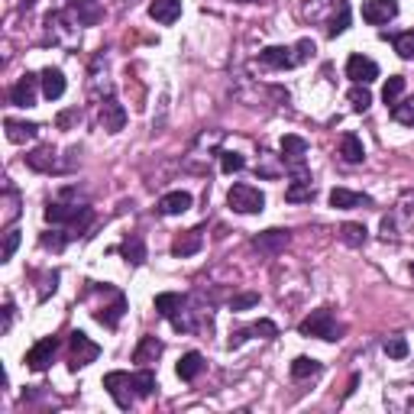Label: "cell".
Masks as SVG:
<instances>
[{
    "label": "cell",
    "instance_id": "cell-1",
    "mask_svg": "<svg viewBox=\"0 0 414 414\" xmlns=\"http://www.w3.org/2000/svg\"><path fill=\"white\" fill-rule=\"evenodd\" d=\"M298 330L304 333V337H317V340H327V343L340 340V327L333 324V314H330L327 307H321V311H311V317H304Z\"/></svg>",
    "mask_w": 414,
    "mask_h": 414
},
{
    "label": "cell",
    "instance_id": "cell-2",
    "mask_svg": "<svg viewBox=\"0 0 414 414\" xmlns=\"http://www.w3.org/2000/svg\"><path fill=\"white\" fill-rule=\"evenodd\" d=\"M227 204L237 211V214H262L266 207V194L253 184H233L230 194H227Z\"/></svg>",
    "mask_w": 414,
    "mask_h": 414
},
{
    "label": "cell",
    "instance_id": "cell-3",
    "mask_svg": "<svg viewBox=\"0 0 414 414\" xmlns=\"http://www.w3.org/2000/svg\"><path fill=\"white\" fill-rule=\"evenodd\" d=\"M97 356H100V346L94 343L88 333L75 330V333H71V362H69V366L71 369H85V366H91Z\"/></svg>",
    "mask_w": 414,
    "mask_h": 414
},
{
    "label": "cell",
    "instance_id": "cell-4",
    "mask_svg": "<svg viewBox=\"0 0 414 414\" xmlns=\"http://www.w3.org/2000/svg\"><path fill=\"white\" fill-rule=\"evenodd\" d=\"M104 389L110 391V398L117 401V408H123V411H126V408L133 405V376L130 372H107V376H104Z\"/></svg>",
    "mask_w": 414,
    "mask_h": 414
},
{
    "label": "cell",
    "instance_id": "cell-5",
    "mask_svg": "<svg viewBox=\"0 0 414 414\" xmlns=\"http://www.w3.org/2000/svg\"><path fill=\"white\" fill-rule=\"evenodd\" d=\"M398 16V0H366L362 4V20L372 26H382Z\"/></svg>",
    "mask_w": 414,
    "mask_h": 414
},
{
    "label": "cell",
    "instance_id": "cell-6",
    "mask_svg": "<svg viewBox=\"0 0 414 414\" xmlns=\"http://www.w3.org/2000/svg\"><path fill=\"white\" fill-rule=\"evenodd\" d=\"M39 85H42V78H36V75H30L26 71L20 81H16L13 88H10V100H13L16 107H32L36 104V91H39Z\"/></svg>",
    "mask_w": 414,
    "mask_h": 414
},
{
    "label": "cell",
    "instance_id": "cell-7",
    "mask_svg": "<svg viewBox=\"0 0 414 414\" xmlns=\"http://www.w3.org/2000/svg\"><path fill=\"white\" fill-rule=\"evenodd\" d=\"M346 78H353L356 85H369V81H376L379 78V65L366 55H350L346 61Z\"/></svg>",
    "mask_w": 414,
    "mask_h": 414
},
{
    "label": "cell",
    "instance_id": "cell-8",
    "mask_svg": "<svg viewBox=\"0 0 414 414\" xmlns=\"http://www.w3.org/2000/svg\"><path fill=\"white\" fill-rule=\"evenodd\" d=\"M55 350H59V340H55V337H42V340H39V343L30 350V353H26V366L36 369V372H42V369L52 362Z\"/></svg>",
    "mask_w": 414,
    "mask_h": 414
},
{
    "label": "cell",
    "instance_id": "cell-9",
    "mask_svg": "<svg viewBox=\"0 0 414 414\" xmlns=\"http://www.w3.org/2000/svg\"><path fill=\"white\" fill-rule=\"evenodd\" d=\"M100 126L107 133H120L123 126H126V110H123V104H117L114 97H107L104 104H100Z\"/></svg>",
    "mask_w": 414,
    "mask_h": 414
},
{
    "label": "cell",
    "instance_id": "cell-10",
    "mask_svg": "<svg viewBox=\"0 0 414 414\" xmlns=\"http://www.w3.org/2000/svg\"><path fill=\"white\" fill-rule=\"evenodd\" d=\"M71 16L81 26H97L100 16H104V7H100V0H71Z\"/></svg>",
    "mask_w": 414,
    "mask_h": 414
},
{
    "label": "cell",
    "instance_id": "cell-11",
    "mask_svg": "<svg viewBox=\"0 0 414 414\" xmlns=\"http://www.w3.org/2000/svg\"><path fill=\"white\" fill-rule=\"evenodd\" d=\"M149 16L162 26H172L182 16V0H153L149 4Z\"/></svg>",
    "mask_w": 414,
    "mask_h": 414
},
{
    "label": "cell",
    "instance_id": "cell-12",
    "mask_svg": "<svg viewBox=\"0 0 414 414\" xmlns=\"http://www.w3.org/2000/svg\"><path fill=\"white\" fill-rule=\"evenodd\" d=\"M253 246L259 249V253H266V256H276V253H282L285 246H288V230H266V233H259V237L253 239Z\"/></svg>",
    "mask_w": 414,
    "mask_h": 414
},
{
    "label": "cell",
    "instance_id": "cell-13",
    "mask_svg": "<svg viewBox=\"0 0 414 414\" xmlns=\"http://www.w3.org/2000/svg\"><path fill=\"white\" fill-rule=\"evenodd\" d=\"M282 155L288 165H304V155H307V143L301 136H295V133H288V136H282Z\"/></svg>",
    "mask_w": 414,
    "mask_h": 414
},
{
    "label": "cell",
    "instance_id": "cell-14",
    "mask_svg": "<svg viewBox=\"0 0 414 414\" xmlns=\"http://www.w3.org/2000/svg\"><path fill=\"white\" fill-rule=\"evenodd\" d=\"M292 49H282V46H268L259 52V61L268 65V69H292L295 65V55H288Z\"/></svg>",
    "mask_w": 414,
    "mask_h": 414
},
{
    "label": "cell",
    "instance_id": "cell-15",
    "mask_svg": "<svg viewBox=\"0 0 414 414\" xmlns=\"http://www.w3.org/2000/svg\"><path fill=\"white\" fill-rule=\"evenodd\" d=\"M201 243H204L201 230H184V233H178V237H175L172 253H175V256H194L201 249Z\"/></svg>",
    "mask_w": 414,
    "mask_h": 414
},
{
    "label": "cell",
    "instance_id": "cell-16",
    "mask_svg": "<svg viewBox=\"0 0 414 414\" xmlns=\"http://www.w3.org/2000/svg\"><path fill=\"white\" fill-rule=\"evenodd\" d=\"M366 204H369L366 194L346 191V188H333V191H330V207H337V211H350V207H366Z\"/></svg>",
    "mask_w": 414,
    "mask_h": 414
},
{
    "label": "cell",
    "instance_id": "cell-17",
    "mask_svg": "<svg viewBox=\"0 0 414 414\" xmlns=\"http://www.w3.org/2000/svg\"><path fill=\"white\" fill-rule=\"evenodd\" d=\"M4 126H7V139L10 143H16V146H20V143H26V139H32L36 136V123H26V120H13V117H7V120H4Z\"/></svg>",
    "mask_w": 414,
    "mask_h": 414
},
{
    "label": "cell",
    "instance_id": "cell-18",
    "mask_svg": "<svg viewBox=\"0 0 414 414\" xmlns=\"http://www.w3.org/2000/svg\"><path fill=\"white\" fill-rule=\"evenodd\" d=\"M191 207V194L188 191H172V194H165V198L159 201V211L165 217H175V214H184Z\"/></svg>",
    "mask_w": 414,
    "mask_h": 414
},
{
    "label": "cell",
    "instance_id": "cell-19",
    "mask_svg": "<svg viewBox=\"0 0 414 414\" xmlns=\"http://www.w3.org/2000/svg\"><path fill=\"white\" fill-rule=\"evenodd\" d=\"M155 311L172 321L175 314H182L184 311V298L178 292H162V295H155Z\"/></svg>",
    "mask_w": 414,
    "mask_h": 414
},
{
    "label": "cell",
    "instance_id": "cell-20",
    "mask_svg": "<svg viewBox=\"0 0 414 414\" xmlns=\"http://www.w3.org/2000/svg\"><path fill=\"white\" fill-rule=\"evenodd\" d=\"M39 78H42V94H46L49 100H59L61 94H65V75H61L59 69H46Z\"/></svg>",
    "mask_w": 414,
    "mask_h": 414
},
{
    "label": "cell",
    "instance_id": "cell-21",
    "mask_svg": "<svg viewBox=\"0 0 414 414\" xmlns=\"http://www.w3.org/2000/svg\"><path fill=\"white\" fill-rule=\"evenodd\" d=\"M340 155H343L346 162H362L366 159V149H362V139L356 136V133H343V136H340Z\"/></svg>",
    "mask_w": 414,
    "mask_h": 414
},
{
    "label": "cell",
    "instance_id": "cell-22",
    "mask_svg": "<svg viewBox=\"0 0 414 414\" xmlns=\"http://www.w3.org/2000/svg\"><path fill=\"white\" fill-rule=\"evenodd\" d=\"M162 356V343L155 337H143L136 346V353H133V362H139V366H149V362H155Z\"/></svg>",
    "mask_w": 414,
    "mask_h": 414
},
{
    "label": "cell",
    "instance_id": "cell-23",
    "mask_svg": "<svg viewBox=\"0 0 414 414\" xmlns=\"http://www.w3.org/2000/svg\"><path fill=\"white\" fill-rule=\"evenodd\" d=\"M201 369H204V356L201 353H184L182 360H178V379H184V382H191V379L201 376Z\"/></svg>",
    "mask_w": 414,
    "mask_h": 414
},
{
    "label": "cell",
    "instance_id": "cell-24",
    "mask_svg": "<svg viewBox=\"0 0 414 414\" xmlns=\"http://www.w3.org/2000/svg\"><path fill=\"white\" fill-rule=\"evenodd\" d=\"M314 198V184L311 178H295L288 184V191H285V201H292V204H301V201H311Z\"/></svg>",
    "mask_w": 414,
    "mask_h": 414
},
{
    "label": "cell",
    "instance_id": "cell-25",
    "mask_svg": "<svg viewBox=\"0 0 414 414\" xmlns=\"http://www.w3.org/2000/svg\"><path fill=\"white\" fill-rule=\"evenodd\" d=\"M123 311H126V301H123L120 295H117V298H114V304H110V307H100V311H97L94 317H97V321L104 324V327H110V330H114L117 324H120Z\"/></svg>",
    "mask_w": 414,
    "mask_h": 414
},
{
    "label": "cell",
    "instance_id": "cell-26",
    "mask_svg": "<svg viewBox=\"0 0 414 414\" xmlns=\"http://www.w3.org/2000/svg\"><path fill=\"white\" fill-rule=\"evenodd\" d=\"M120 256H126V262L139 266V262H146V246H143V239L139 237H126L120 243Z\"/></svg>",
    "mask_w": 414,
    "mask_h": 414
},
{
    "label": "cell",
    "instance_id": "cell-27",
    "mask_svg": "<svg viewBox=\"0 0 414 414\" xmlns=\"http://www.w3.org/2000/svg\"><path fill=\"white\" fill-rule=\"evenodd\" d=\"M26 165H30V169H36V172H52V165H55L52 146H42V149H36V153H30V155H26Z\"/></svg>",
    "mask_w": 414,
    "mask_h": 414
},
{
    "label": "cell",
    "instance_id": "cell-28",
    "mask_svg": "<svg viewBox=\"0 0 414 414\" xmlns=\"http://www.w3.org/2000/svg\"><path fill=\"white\" fill-rule=\"evenodd\" d=\"M133 389H136V395H143V398H149L159 385H155V372L149 366H143V372H136L133 376Z\"/></svg>",
    "mask_w": 414,
    "mask_h": 414
},
{
    "label": "cell",
    "instance_id": "cell-29",
    "mask_svg": "<svg viewBox=\"0 0 414 414\" xmlns=\"http://www.w3.org/2000/svg\"><path fill=\"white\" fill-rule=\"evenodd\" d=\"M317 372H321V362L311 360V356H298V360L292 362V376L295 379H311V376H317Z\"/></svg>",
    "mask_w": 414,
    "mask_h": 414
},
{
    "label": "cell",
    "instance_id": "cell-30",
    "mask_svg": "<svg viewBox=\"0 0 414 414\" xmlns=\"http://www.w3.org/2000/svg\"><path fill=\"white\" fill-rule=\"evenodd\" d=\"M401 91H405V75H391L389 81H385V88H382V100L395 107L398 97H401Z\"/></svg>",
    "mask_w": 414,
    "mask_h": 414
},
{
    "label": "cell",
    "instance_id": "cell-31",
    "mask_svg": "<svg viewBox=\"0 0 414 414\" xmlns=\"http://www.w3.org/2000/svg\"><path fill=\"white\" fill-rule=\"evenodd\" d=\"M340 239H343L346 246H362L366 243V227H362V223H343V227H340Z\"/></svg>",
    "mask_w": 414,
    "mask_h": 414
},
{
    "label": "cell",
    "instance_id": "cell-32",
    "mask_svg": "<svg viewBox=\"0 0 414 414\" xmlns=\"http://www.w3.org/2000/svg\"><path fill=\"white\" fill-rule=\"evenodd\" d=\"M391 117H395L401 126H414V97L398 100V104L391 107Z\"/></svg>",
    "mask_w": 414,
    "mask_h": 414
},
{
    "label": "cell",
    "instance_id": "cell-33",
    "mask_svg": "<svg viewBox=\"0 0 414 414\" xmlns=\"http://www.w3.org/2000/svg\"><path fill=\"white\" fill-rule=\"evenodd\" d=\"M346 26H350V7H346V4H340V10H337L333 16H330L327 32H330V36H340V32H343Z\"/></svg>",
    "mask_w": 414,
    "mask_h": 414
},
{
    "label": "cell",
    "instance_id": "cell-34",
    "mask_svg": "<svg viewBox=\"0 0 414 414\" xmlns=\"http://www.w3.org/2000/svg\"><path fill=\"white\" fill-rule=\"evenodd\" d=\"M350 104H353V110H369V104H372V94H369V88L366 85H356V88H350Z\"/></svg>",
    "mask_w": 414,
    "mask_h": 414
},
{
    "label": "cell",
    "instance_id": "cell-35",
    "mask_svg": "<svg viewBox=\"0 0 414 414\" xmlns=\"http://www.w3.org/2000/svg\"><path fill=\"white\" fill-rule=\"evenodd\" d=\"M395 52L405 61L414 59V32H398V36H395Z\"/></svg>",
    "mask_w": 414,
    "mask_h": 414
},
{
    "label": "cell",
    "instance_id": "cell-36",
    "mask_svg": "<svg viewBox=\"0 0 414 414\" xmlns=\"http://www.w3.org/2000/svg\"><path fill=\"white\" fill-rule=\"evenodd\" d=\"M385 356H391V360H405L408 356V340L405 337H389L385 340Z\"/></svg>",
    "mask_w": 414,
    "mask_h": 414
},
{
    "label": "cell",
    "instance_id": "cell-37",
    "mask_svg": "<svg viewBox=\"0 0 414 414\" xmlns=\"http://www.w3.org/2000/svg\"><path fill=\"white\" fill-rule=\"evenodd\" d=\"M395 217H401V220H405V227H411V223H414V191H408L405 198L398 201V211H395Z\"/></svg>",
    "mask_w": 414,
    "mask_h": 414
},
{
    "label": "cell",
    "instance_id": "cell-38",
    "mask_svg": "<svg viewBox=\"0 0 414 414\" xmlns=\"http://www.w3.org/2000/svg\"><path fill=\"white\" fill-rule=\"evenodd\" d=\"M243 165H246V159H243V155H239V153H223V155H220V169L227 172V175H233V172H239V169H243Z\"/></svg>",
    "mask_w": 414,
    "mask_h": 414
},
{
    "label": "cell",
    "instance_id": "cell-39",
    "mask_svg": "<svg viewBox=\"0 0 414 414\" xmlns=\"http://www.w3.org/2000/svg\"><path fill=\"white\" fill-rule=\"evenodd\" d=\"M20 246V230H7V239H4V249H0V262H10Z\"/></svg>",
    "mask_w": 414,
    "mask_h": 414
},
{
    "label": "cell",
    "instance_id": "cell-40",
    "mask_svg": "<svg viewBox=\"0 0 414 414\" xmlns=\"http://www.w3.org/2000/svg\"><path fill=\"white\" fill-rule=\"evenodd\" d=\"M314 55V42L311 39H301L298 46H295V65H301V61H307Z\"/></svg>",
    "mask_w": 414,
    "mask_h": 414
},
{
    "label": "cell",
    "instance_id": "cell-41",
    "mask_svg": "<svg viewBox=\"0 0 414 414\" xmlns=\"http://www.w3.org/2000/svg\"><path fill=\"white\" fill-rule=\"evenodd\" d=\"M259 304V295L256 292H246V295H239V298H233V311H246V307H256Z\"/></svg>",
    "mask_w": 414,
    "mask_h": 414
},
{
    "label": "cell",
    "instance_id": "cell-42",
    "mask_svg": "<svg viewBox=\"0 0 414 414\" xmlns=\"http://www.w3.org/2000/svg\"><path fill=\"white\" fill-rule=\"evenodd\" d=\"M249 333H256V337H276L278 327L272 321H259V324H253V327H249Z\"/></svg>",
    "mask_w": 414,
    "mask_h": 414
},
{
    "label": "cell",
    "instance_id": "cell-43",
    "mask_svg": "<svg viewBox=\"0 0 414 414\" xmlns=\"http://www.w3.org/2000/svg\"><path fill=\"white\" fill-rule=\"evenodd\" d=\"M10 327H13V304H4V327H0V330L7 333Z\"/></svg>",
    "mask_w": 414,
    "mask_h": 414
},
{
    "label": "cell",
    "instance_id": "cell-44",
    "mask_svg": "<svg viewBox=\"0 0 414 414\" xmlns=\"http://www.w3.org/2000/svg\"><path fill=\"white\" fill-rule=\"evenodd\" d=\"M239 4H266V0H239Z\"/></svg>",
    "mask_w": 414,
    "mask_h": 414
},
{
    "label": "cell",
    "instance_id": "cell-45",
    "mask_svg": "<svg viewBox=\"0 0 414 414\" xmlns=\"http://www.w3.org/2000/svg\"><path fill=\"white\" fill-rule=\"evenodd\" d=\"M26 4H32V0H26Z\"/></svg>",
    "mask_w": 414,
    "mask_h": 414
}]
</instances>
